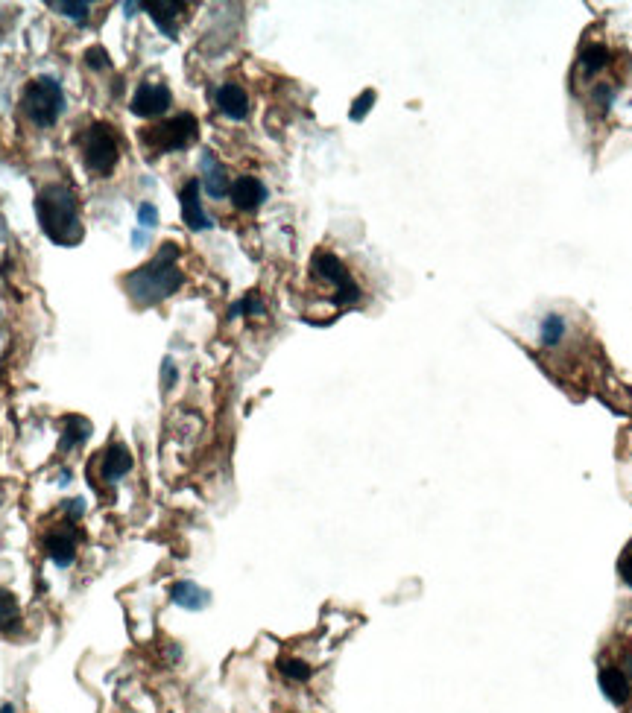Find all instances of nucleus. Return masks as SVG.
I'll list each match as a JSON object with an SVG mask.
<instances>
[{
  "label": "nucleus",
  "instance_id": "1",
  "mask_svg": "<svg viewBox=\"0 0 632 713\" xmlns=\"http://www.w3.org/2000/svg\"><path fill=\"white\" fill-rule=\"evenodd\" d=\"M176 258H179L176 243H164L153 261L123 278V290L141 307L170 299L182 287V269L176 266Z\"/></svg>",
  "mask_w": 632,
  "mask_h": 713
},
{
  "label": "nucleus",
  "instance_id": "2",
  "mask_svg": "<svg viewBox=\"0 0 632 713\" xmlns=\"http://www.w3.org/2000/svg\"><path fill=\"white\" fill-rule=\"evenodd\" d=\"M36 214L44 234L59 246H77L82 240V223H79V205L74 190L65 185H47L39 193Z\"/></svg>",
  "mask_w": 632,
  "mask_h": 713
},
{
  "label": "nucleus",
  "instance_id": "3",
  "mask_svg": "<svg viewBox=\"0 0 632 713\" xmlns=\"http://www.w3.org/2000/svg\"><path fill=\"white\" fill-rule=\"evenodd\" d=\"M21 106L36 126H53L65 112V91L53 76H36L24 88Z\"/></svg>",
  "mask_w": 632,
  "mask_h": 713
},
{
  "label": "nucleus",
  "instance_id": "4",
  "mask_svg": "<svg viewBox=\"0 0 632 713\" xmlns=\"http://www.w3.org/2000/svg\"><path fill=\"white\" fill-rule=\"evenodd\" d=\"M82 158L85 167L94 170L97 176H112L118 164V141L109 123H94L85 138H82Z\"/></svg>",
  "mask_w": 632,
  "mask_h": 713
},
{
  "label": "nucleus",
  "instance_id": "5",
  "mask_svg": "<svg viewBox=\"0 0 632 713\" xmlns=\"http://www.w3.org/2000/svg\"><path fill=\"white\" fill-rule=\"evenodd\" d=\"M197 117L194 114H176L167 123H158L156 129H150L144 135V144L153 152H176L191 147L197 141Z\"/></svg>",
  "mask_w": 632,
  "mask_h": 713
},
{
  "label": "nucleus",
  "instance_id": "6",
  "mask_svg": "<svg viewBox=\"0 0 632 713\" xmlns=\"http://www.w3.org/2000/svg\"><path fill=\"white\" fill-rule=\"evenodd\" d=\"M311 269L319 281H325L328 287H334V301L337 304H355L360 299V287L352 278V272L346 269V263L340 261L337 255L331 252H316Z\"/></svg>",
  "mask_w": 632,
  "mask_h": 713
},
{
  "label": "nucleus",
  "instance_id": "7",
  "mask_svg": "<svg viewBox=\"0 0 632 713\" xmlns=\"http://www.w3.org/2000/svg\"><path fill=\"white\" fill-rule=\"evenodd\" d=\"M173 97H170V88L164 82H141L135 97H132V106L129 112L135 117H158L170 109Z\"/></svg>",
  "mask_w": 632,
  "mask_h": 713
},
{
  "label": "nucleus",
  "instance_id": "8",
  "mask_svg": "<svg viewBox=\"0 0 632 713\" xmlns=\"http://www.w3.org/2000/svg\"><path fill=\"white\" fill-rule=\"evenodd\" d=\"M597 684H600L603 696H606L612 705H618V708L630 705L632 684H630V676H627L621 667H615V664L603 667V670L597 673Z\"/></svg>",
  "mask_w": 632,
  "mask_h": 713
},
{
  "label": "nucleus",
  "instance_id": "9",
  "mask_svg": "<svg viewBox=\"0 0 632 713\" xmlns=\"http://www.w3.org/2000/svg\"><path fill=\"white\" fill-rule=\"evenodd\" d=\"M179 205H182V220L188 223V228H191V231H205V228L214 226V223H211V217H208V214H205V208H202L197 179H191V182L182 188V193H179Z\"/></svg>",
  "mask_w": 632,
  "mask_h": 713
},
{
  "label": "nucleus",
  "instance_id": "10",
  "mask_svg": "<svg viewBox=\"0 0 632 713\" xmlns=\"http://www.w3.org/2000/svg\"><path fill=\"white\" fill-rule=\"evenodd\" d=\"M229 193H232L235 208H240V211H258V208L264 205V199H267V188H264L261 179H255V176H240V179H235Z\"/></svg>",
  "mask_w": 632,
  "mask_h": 713
},
{
  "label": "nucleus",
  "instance_id": "11",
  "mask_svg": "<svg viewBox=\"0 0 632 713\" xmlns=\"http://www.w3.org/2000/svg\"><path fill=\"white\" fill-rule=\"evenodd\" d=\"M202 185H205V193H208L211 199H223V196H229V190H232L226 167H223L211 152L202 155Z\"/></svg>",
  "mask_w": 632,
  "mask_h": 713
},
{
  "label": "nucleus",
  "instance_id": "12",
  "mask_svg": "<svg viewBox=\"0 0 632 713\" xmlns=\"http://www.w3.org/2000/svg\"><path fill=\"white\" fill-rule=\"evenodd\" d=\"M44 550L47 556L53 559L56 567H71L77 559V541H74V532H65V529H56L44 538Z\"/></svg>",
  "mask_w": 632,
  "mask_h": 713
},
{
  "label": "nucleus",
  "instance_id": "13",
  "mask_svg": "<svg viewBox=\"0 0 632 713\" xmlns=\"http://www.w3.org/2000/svg\"><path fill=\"white\" fill-rule=\"evenodd\" d=\"M217 109L229 120H243L249 114V94L235 82H226L217 88Z\"/></svg>",
  "mask_w": 632,
  "mask_h": 713
},
{
  "label": "nucleus",
  "instance_id": "14",
  "mask_svg": "<svg viewBox=\"0 0 632 713\" xmlns=\"http://www.w3.org/2000/svg\"><path fill=\"white\" fill-rule=\"evenodd\" d=\"M141 9H147L153 15V21L161 27L164 36L176 38V18L185 12L182 3H176V0H156V3H141Z\"/></svg>",
  "mask_w": 632,
  "mask_h": 713
},
{
  "label": "nucleus",
  "instance_id": "15",
  "mask_svg": "<svg viewBox=\"0 0 632 713\" xmlns=\"http://www.w3.org/2000/svg\"><path fill=\"white\" fill-rule=\"evenodd\" d=\"M170 600L182 605L185 611H202V608H208L211 594L205 588H199L197 582H176L170 588Z\"/></svg>",
  "mask_w": 632,
  "mask_h": 713
},
{
  "label": "nucleus",
  "instance_id": "16",
  "mask_svg": "<svg viewBox=\"0 0 632 713\" xmlns=\"http://www.w3.org/2000/svg\"><path fill=\"white\" fill-rule=\"evenodd\" d=\"M612 62V53H609V47L606 44H597V41H592V44H586L583 50H580V59H577V68H580V74L583 76H597L606 65Z\"/></svg>",
  "mask_w": 632,
  "mask_h": 713
},
{
  "label": "nucleus",
  "instance_id": "17",
  "mask_svg": "<svg viewBox=\"0 0 632 713\" xmlns=\"http://www.w3.org/2000/svg\"><path fill=\"white\" fill-rule=\"evenodd\" d=\"M129 471H132V456H129V451H126L123 445L109 448L106 459H103V480L115 483L120 477H126Z\"/></svg>",
  "mask_w": 632,
  "mask_h": 713
},
{
  "label": "nucleus",
  "instance_id": "18",
  "mask_svg": "<svg viewBox=\"0 0 632 713\" xmlns=\"http://www.w3.org/2000/svg\"><path fill=\"white\" fill-rule=\"evenodd\" d=\"M91 436V421H85L82 415H71L65 418V436H62V448H74L82 445Z\"/></svg>",
  "mask_w": 632,
  "mask_h": 713
},
{
  "label": "nucleus",
  "instance_id": "19",
  "mask_svg": "<svg viewBox=\"0 0 632 713\" xmlns=\"http://www.w3.org/2000/svg\"><path fill=\"white\" fill-rule=\"evenodd\" d=\"M539 337H542V345H548V348L559 345L562 337H565V319H562L559 313H548V316L542 319Z\"/></svg>",
  "mask_w": 632,
  "mask_h": 713
},
{
  "label": "nucleus",
  "instance_id": "20",
  "mask_svg": "<svg viewBox=\"0 0 632 713\" xmlns=\"http://www.w3.org/2000/svg\"><path fill=\"white\" fill-rule=\"evenodd\" d=\"M278 673L284 678H290V681H308V678L314 676V670L305 661H299V658H281L278 661Z\"/></svg>",
  "mask_w": 632,
  "mask_h": 713
},
{
  "label": "nucleus",
  "instance_id": "21",
  "mask_svg": "<svg viewBox=\"0 0 632 713\" xmlns=\"http://www.w3.org/2000/svg\"><path fill=\"white\" fill-rule=\"evenodd\" d=\"M53 9H59V15L71 18V21H85L91 15V3H82V0H50Z\"/></svg>",
  "mask_w": 632,
  "mask_h": 713
},
{
  "label": "nucleus",
  "instance_id": "22",
  "mask_svg": "<svg viewBox=\"0 0 632 713\" xmlns=\"http://www.w3.org/2000/svg\"><path fill=\"white\" fill-rule=\"evenodd\" d=\"M18 623V602L9 591H0V632H9Z\"/></svg>",
  "mask_w": 632,
  "mask_h": 713
},
{
  "label": "nucleus",
  "instance_id": "23",
  "mask_svg": "<svg viewBox=\"0 0 632 713\" xmlns=\"http://www.w3.org/2000/svg\"><path fill=\"white\" fill-rule=\"evenodd\" d=\"M372 106H375V91H372V88H366V91L357 97L355 103H352V112H349V117H352L355 123H360L366 114L372 112Z\"/></svg>",
  "mask_w": 632,
  "mask_h": 713
},
{
  "label": "nucleus",
  "instance_id": "24",
  "mask_svg": "<svg viewBox=\"0 0 632 713\" xmlns=\"http://www.w3.org/2000/svg\"><path fill=\"white\" fill-rule=\"evenodd\" d=\"M240 313H249V316L255 313V316H261V313H264V301L258 299V296H246V299L237 301L235 307L229 310V319H237Z\"/></svg>",
  "mask_w": 632,
  "mask_h": 713
},
{
  "label": "nucleus",
  "instance_id": "25",
  "mask_svg": "<svg viewBox=\"0 0 632 713\" xmlns=\"http://www.w3.org/2000/svg\"><path fill=\"white\" fill-rule=\"evenodd\" d=\"M618 576L624 579L627 588H632V541L627 544V550L621 553V559H618Z\"/></svg>",
  "mask_w": 632,
  "mask_h": 713
},
{
  "label": "nucleus",
  "instance_id": "26",
  "mask_svg": "<svg viewBox=\"0 0 632 713\" xmlns=\"http://www.w3.org/2000/svg\"><path fill=\"white\" fill-rule=\"evenodd\" d=\"M85 62H88L91 68H97V71H100V68H109V65H112L103 47H91V50L85 53Z\"/></svg>",
  "mask_w": 632,
  "mask_h": 713
},
{
  "label": "nucleus",
  "instance_id": "27",
  "mask_svg": "<svg viewBox=\"0 0 632 713\" xmlns=\"http://www.w3.org/2000/svg\"><path fill=\"white\" fill-rule=\"evenodd\" d=\"M612 100H615V91H612V85H597V88H594V103H597L600 109H609V106H612Z\"/></svg>",
  "mask_w": 632,
  "mask_h": 713
},
{
  "label": "nucleus",
  "instance_id": "28",
  "mask_svg": "<svg viewBox=\"0 0 632 713\" xmlns=\"http://www.w3.org/2000/svg\"><path fill=\"white\" fill-rule=\"evenodd\" d=\"M138 220H141V226L144 228H153L158 223V211L156 205H150V202H144L141 208H138Z\"/></svg>",
  "mask_w": 632,
  "mask_h": 713
},
{
  "label": "nucleus",
  "instance_id": "29",
  "mask_svg": "<svg viewBox=\"0 0 632 713\" xmlns=\"http://www.w3.org/2000/svg\"><path fill=\"white\" fill-rule=\"evenodd\" d=\"M173 383H176V366H173V360L167 357V360H164V389H173Z\"/></svg>",
  "mask_w": 632,
  "mask_h": 713
},
{
  "label": "nucleus",
  "instance_id": "30",
  "mask_svg": "<svg viewBox=\"0 0 632 713\" xmlns=\"http://www.w3.org/2000/svg\"><path fill=\"white\" fill-rule=\"evenodd\" d=\"M0 713H15V711H12V705H3V708H0Z\"/></svg>",
  "mask_w": 632,
  "mask_h": 713
},
{
  "label": "nucleus",
  "instance_id": "31",
  "mask_svg": "<svg viewBox=\"0 0 632 713\" xmlns=\"http://www.w3.org/2000/svg\"><path fill=\"white\" fill-rule=\"evenodd\" d=\"M627 667H630V676H632V655H630V661H627Z\"/></svg>",
  "mask_w": 632,
  "mask_h": 713
}]
</instances>
